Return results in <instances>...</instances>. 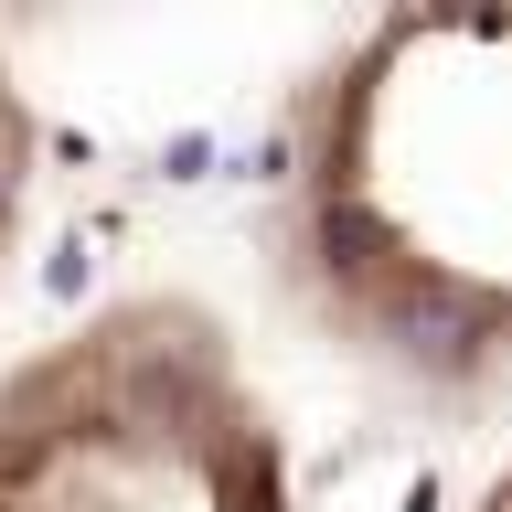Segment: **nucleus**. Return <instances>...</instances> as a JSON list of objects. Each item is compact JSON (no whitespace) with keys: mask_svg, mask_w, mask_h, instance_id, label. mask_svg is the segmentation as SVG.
<instances>
[{"mask_svg":"<svg viewBox=\"0 0 512 512\" xmlns=\"http://www.w3.org/2000/svg\"><path fill=\"white\" fill-rule=\"evenodd\" d=\"M267 235L299 320L395 395H512V11L320 43L267 128Z\"/></svg>","mask_w":512,"mask_h":512,"instance_id":"nucleus-1","label":"nucleus"},{"mask_svg":"<svg viewBox=\"0 0 512 512\" xmlns=\"http://www.w3.org/2000/svg\"><path fill=\"white\" fill-rule=\"evenodd\" d=\"M470 512H512V459H502V470H491V491H480Z\"/></svg>","mask_w":512,"mask_h":512,"instance_id":"nucleus-4","label":"nucleus"},{"mask_svg":"<svg viewBox=\"0 0 512 512\" xmlns=\"http://www.w3.org/2000/svg\"><path fill=\"white\" fill-rule=\"evenodd\" d=\"M0 512H299V459L214 299L118 288L0 363Z\"/></svg>","mask_w":512,"mask_h":512,"instance_id":"nucleus-2","label":"nucleus"},{"mask_svg":"<svg viewBox=\"0 0 512 512\" xmlns=\"http://www.w3.org/2000/svg\"><path fill=\"white\" fill-rule=\"evenodd\" d=\"M32 203H43V118H32L22 75L0 54V299L22 278V246H32Z\"/></svg>","mask_w":512,"mask_h":512,"instance_id":"nucleus-3","label":"nucleus"}]
</instances>
